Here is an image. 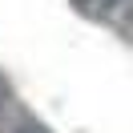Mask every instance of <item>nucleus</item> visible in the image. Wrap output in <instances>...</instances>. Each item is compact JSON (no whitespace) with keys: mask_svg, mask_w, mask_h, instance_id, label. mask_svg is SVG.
Masks as SVG:
<instances>
[{"mask_svg":"<svg viewBox=\"0 0 133 133\" xmlns=\"http://www.w3.org/2000/svg\"><path fill=\"white\" fill-rule=\"evenodd\" d=\"M8 105V85H4V77H0V109Z\"/></svg>","mask_w":133,"mask_h":133,"instance_id":"obj_1","label":"nucleus"}]
</instances>
